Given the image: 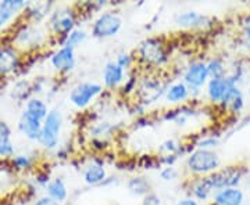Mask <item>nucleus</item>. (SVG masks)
Masks as SVG:
<instances>
[{
    "mask_svg": "<svg viewBox=\"0 0 250 205\" xmlns=\"http://www.w3.org/2000/svg\"><path fill=\"white\" fill-rule=\"evenodd\" d=\"M136 58L149 68H161L170 61V50L163 37H147L136 50Z\"/></svg>",
    "mask_w": 250,
    "mask_h": 205,
    "instance_id": "obj_1",
    "label": "nucleus"
},
{
    "mask_svg": "<svg viewBox=\"0 0 250 205\" xmlns=\"http://www.w3.org/2000/svg\"><path fill=\"white\" fill-rule=\"evenodd\" d=\"M221 165V160L218 154L213 150L196 149L189 154L187 160V168L190 173L197 176H207L218 170Z\"/></svg>",
    "mask_w": 250,
    "mask_h": 205,
    "instance_id": "obj_2",
    "label": "nucleus"
},
{
    "mask_svg": "<svg viewBox=\"0 0 250 205\" xmlns=\"http://www.w3.org/2000/svg\"><path fill=\"white\" fill-rule=\"evenodd\" d=\"M62 122H64V118H62L60 110L49 111V114L43 121V125H42L41 137L38 140L43 149H47V150L57 149L60 133H62Z\"/></svg>",
    "mask_w": 250,
    "mask_h": 205,
    "instance_id": "obj_3",
    "label": "nucleus"
},
{
    "mask_svg": "<svg viewBox=\"0 0 250 205\" xmlns=\"http://www.w3.org/2000/svg\"><path fill=\"white\" fill-rule=\"evenodd\" d=\"M77 17H78V14L72 7H59L50 13L49 25L56 35L62 36V39H64L75 29Z\"/></svg>",
    "mask_w": 250,
    "mask_h": 205,
    "instance_id": "obj_4",
    "label": "nucleus"
},
{
    "mask_svg": "<svg viewBox=\"0 0 250 205\" xmlns=\"http://www.w3.org/2000/svg\"><path fill=\"white\" fill-rule=\"evenodd\" d=\"M121 28L123 18L114 11H106L95 19L92 25V36L96 39H108L116 36Z\"/></svg>",
    "mask_w": 250,
    "mask_h": 205,
    "instance_id": "obj_5",
    "label": "nucleus"
},
{
    "mask_svg": "<svg viewBox=\"0 0 250 205\" xmlns=\"http://www.w3.org/2000/svg\"><path fill=\"white\" fill-rule=\"evenodd\" d=\"M246 169L239 165H231L223 169L213 172L211 175H207V178L211 183L213 190H223L228 187H236L242 182V178L245 176Z\"/></svg>",
    "mask_w": 250,
    "mask_h": 205,
    "instance_id": "obj_6",
    "label": "nucleus"
},
{
    "mask_svg": "<svg viewBox=\"0 0 250 205\" xmlns=\"http://www.w3.org/2000/svg\"><path fill=\"white\" fill-rule=\"evenodd\" d=\"M103 86L96 82H81L75 85L70 92V101L74 107L83 110L89 106L90 103L102 94Z\"/></svg>",
    "mask_w": 250,
    "mask_h": 205,
    "instance_id": "obj_7",
    "label": "nucleus"
},
{
    "mask_svg": "<svg viewBox=\"0 0 250 205\" xmlns=\"http://www.w3.org/2000/svg\"><path fill=\"white\" fill-rule=\"evenodd\" d=\"M167 89L168 86L161 85L160 79L153 78V76H145L141 82H138L136 92L139 94V101L146 106V104H152L154 101H157L163 94H166Z\"/></svg>",
    "mask_w": 250,
    "mask_h": 205,
    "instance_id": "obj_8",
    "label": "nucleus"
},
{
    "mask_svg": "<svg viewBox=\"0 0 250 205\" xmlns=\"http://www.w3.org/2000/svg\"><path fill=\"white\" fill-rule=\"evenodd\" d=\"M208 70H207V63L203 61H195L189 64L188 68L184 72V83L188 86V89L192 92H199L208 82Z\"/></svg>",
    "mask_w": 250,
    "mask_h": 205,
    "instance_id": "obj_9",
    "label": "nucleus"
},
{
    "mask_svg": "<svg viewBox=\"0 0 250 205\" xmlns=\"http://www.w3.org/2000/svg\"><path fill=\"white\" fill-rule=\"evenodd\" d=\"M50 63L53 68L60 74H70L74 71L77 58H75V50L67 46H62L57 52H54L50 57Z\"/></svg>",
    "mask_w": 250,
    "mask_h": 205,
    "instance_id": "obj_10",
    "label": "nucleus"
},
{
    "mask_svg": "<svg viewBox=\"0 0 250 205\" xmlns=\"http://www.w3.org/2000/svg\"><path fill=\"white\" fill-rule=\"evenodd\" d=\"M175 24L187 29H206L213 27L214 21L197 11H184L175 17Z\"/></svg>",
    "mask_w": 250,
    "mask_h": 205,
    "instance_id": "obj_11",
    "label": "nucleus"
},
{
    "mask_svg": "<svg viewBox=\"0 0 250 205\" xmlns=\"http://www.w3.org/2000/svg\"><path fill=\"white\" fill-rule=\"evenodd\" d=\"M21 65V57L13 46H0V75L14 74Z\"/></svg>",
    "mask_w": 250,
    "mask_h": 205,
    "instance_id": "obj_12",
    "label": "nucleus"
},
{
    "mask_svg": "<svg viewBox=\"0 0 250 205\" xmlns=\"http://www.w3.org/2000/svg\"><path fill=\"white\" fill-rule=\"evenodd\" d=\"M42 125H43L42 121L36 119L24 111L18 121V130L29 140L38 142L41 137V132H42Z\"/></svg>",
    "mask_w": 250,
    "mask_h": 205,
    "instance_id": "obj_13",
    "label": "nucleus"
},
{
    "mask_svg": "<svg viewBox=\"0 0 250 205\" xmlns=\"http://www.w3.org/2000/svg\"><path fill=\"white\" fill-rule=\"evenodd\" d=\"M231 86H236L229 80L228 76L224 78H217V79H210L207 82V96L211 103H221V100L225 96V93Z\"/></svg>",
    "mask_w": 250,
    "mask_h": 205,
    "instance_id": "obj_14",
    "label": "nucleus"
},
{
    "mask_svg": "<svg viewBox=\"0 0 250 205\" xmlns=\"http://www.w3.org/2000/svg\"><path fill=\"white\" fill-rule=\"evenodd\" d=\"M125 80V70H123L116 61H110L103 68V83L110 90L117 89Z\"/></svg>",
    "mask_w": 250,
    "mask_h": 205,
    "instance_id": "obj_15",
    "label": "nucleus"
},
{
    "mask_svg": "<svg viewBox=\"0 0 250 205\" xmlns=\"http://www.w3.org/2000/svg\"><path fill=\"white\" fill-rule=\"evenodd\" d=\"M82 176H83V182L88 186H102L103 182L107 179V170L104 168L103 162L95 161L85 168Z\"/></svg>",
    "mask_w": 250,
    "mask_h": 205,
    "instance_id": "obj_16",
    "label": "nucleus"
},
{
    "mask_svg": "<svg viewBox=\"0 0 250 205\" xmlns=\"http://www.w3.org/2000/svg\"><path fill=\"white\" fill-rule=\"evenodd\" d=\"M213 200L215 205H242L245 201V194L241 188L228 187L215 191Z\"/></svg>",
    "mask_w": 250,
    "mask_h": 205,
    "instance_id": "obj_17",
    "label": "nucleus"
},
{
    "mask_svg": "<svg viewBox=\"0 0 250 205\" xmlns=\"http://www.w3.org/2000/svg\"><path fill=\"white\" fill-rule=\"evenodd\" d=\"M220 106L225 108V110H229L233 114L241 112L243 107H245V98H243V94H242L238 86H231L228 89V92L225 93Z\"/></svg>",
    "mask_w": 250,
    "mask_h": 205,
    "instance_id": "obj_18",
    "label": "nucleus"
},
{
    "mask_svg": "<svg viewBox=\"0 0 250 205\" xmlns=\"http://www.w3.org/2000/svg\"><path fill=\"white\" fill-rule=\"evenodd\" d=\"M214 190L211 187V183L207 176H200V178L193 179L190 182L189 186V193L192 198H195L196 201H206L208 197L211 196Z\"/></svg>",
    "mask_w": 250,
    "mask_h": 205,
    "instance_id": "obj_19",
    "label": "nucleus"
},
{
    "mask_svg": "<svg viewBox=\"0 0 250 205\" xmlns=\"http://www.w3.org/2000/svg\"><path fill=\"white\" fill-rule=\"evenodd\" d=\"M17 40L20 45L27 46H39L45 40V34L39 31L38 27H24L22 31H20L17 34Z\"/></svg>",
    "mask_w": 250,
    "mask_h": 205,
    "instance_id": "obj_20",
    "label": "nucleus"
},
{
    "mask_svg": "<svg viewBox=\"0 0 250 205\" xmlns=\"http://www.w3.org/2000/svg\"><path fill=\"white\" fill-rule=\"evenodd\" d=\"M46 193H47V197L57 201L59 204H62L68 198V190H67V186H65V183L62 178L52 179L46 185Z\"/></svg>",
    "mask_w": 250,
    "mask_h": 205,
    "instance_id": "obj_21",
    "label": "nucleus"
},
{
    "mask_svg": "<svg viewBox=\"0 0 250 205\" xmlns=\"http://www.w3.org/2000/svg\"><path fill=\"white\" fill-rule=\"evenodd\" d=\"M0 157H3V158L14 157V146L11 142V129L1 119H0Z\"/></svg>",
    "mask_w": 250,
    "mask_h": 205,
    "instance_id": "obj_22",
    "label": "nucleus"
},
{
    "mask_svg": "<svg viewBox=\"0 0 250 205\" xmlns=\"http://www.w3.org/2000/svg\"><path fill=\"white\" fill-rule=\"evenodd\" d=\"M190 96V90L188 89V86L184 82H177L168 86V89L166 92V98L172 103V104H179L187 101Z\"/></svg>",
    "mask_w": 250,
    "mask_h": 205,
    "instance_id": "obj_23",
    "label": "nucleus"
},
{
    "mask_svg": "<svg viewBox=\"0 0 250 205\" xmlns=\"http://www.w3.org/2000/svg\"><path fill=\"white\" fill-rule=\"evenodd\" d=\"M27 114H29L31 116H34L39 121H45V118L49 114V108H47V104H46L43 100L41 98L32 97L29 98L27 101V106H25V110H24Z\"/></svg>",
    "mask_w": 250,
    "mask_h": 205,
    "instance_id": "obj_24",
    "label": "nucleus"
},
{
    "mask_svg": "<svg viewBox=\"0 0 250 205\" xmlns=\"http://www.w3.org/2000/svg\"><path fill=\"white\" fill-rule=\"evenodd\" d=\"M52 7H53V1L31 3L27 6L28 17L35 19V21H41L52 13Z\"/></svg>",
    "mask_w": 250,
    "mask_h": 205,
    "instance_id": "obj_25",
    "label": "nucleus"
},
{
    "mask_svg": "<svg viewBox=\"0 0 250 205\" xmlns=\"http://www.w3.org/2000/svg\"><path fill=\"white\" fill-rule=\"evenodd\" d=\"M128 190L136 197H145L150 193V183L142 176H135L128 180Z\"/></svg>",
    "mask_w": 250,
    "mask_h": 205,
    "instance_id": "obj_26",
    "label": "nucleus"
},
{
    "mask_svg": "<svg viewBox=\"0 0 250 205\" xmlns=\"http://www.w3.org/2000/svg\"><path fill=\"white\" fill-rule=\"evenodd\" d=\"M86 37H88L86 31L75 28L71 34H68V35L62 39V46L71 47V49H74V50H75V47H78L81 43H83V42L86 40Z\"/></svg>",
    "mask_w": 250,
    "mask_h": 205,
    "instance_id": "obj_27",
    "label": "nucleus"
},
{
    "mask_svg": "<svg viewBox=\"0 0 250 205\" xmlns=\"http://www.w3.org/2000/svg\"><path fill=\"white\" fill-rule=\"evenodd\" d=\"M207 70L211 79L224 78L225 76V64L221 58H213L207 63Z\"/></svg>",
    "mask_w": 250,
    "mask_h": 205,
    "instance_id": "obj_28",
    "label": "nucleus"
},
{
    "mask_svg": "<svg viewBox=\"0 0 250 205\" xmlns=\"http://www.w3.org/2000/svg\"><path fill=\"white\" fill-rule=\"evenodd\" d=\"M27 6L28 4L24 0H4L0 3V10L9 13L14 17L16 14H18V11L27 9Z\"/></svg>",
    "mask_w": 250,
    "mask_h": 205,
    "instance_id": "obj_29",
    "label": "nucleus"
},
{
    "mask_svg": "<svg viewBox=\"0 0 250 205\" xmlns=\"http://www.w3.org/2000/svg\"><path fill=\"white\" fill-rule=\"evenodd\" d=\"M160 151L164 152V155H170V154H177V155H179V154L185 152V149H184V146H181L175 140H166V142L161 144Z\"/></svg>",
    "mask_w": 250,
    "mask_h": 205,
    "instance_id": "obj_30",
    "label": "nucleus"
},
{
    "mask_svg": "<svg viewBox=\"0 0 250 205\" xmlns=\"http://www.w3.org/2000/svg\"><path fill=\"white\" fill-rule=\"evenodd\" d=\"M11 162H13V167L18 170L28 169L34 165V160L29 155H14L11 158Z\"/></svg>",
    "mask_w": 250,
    "mask_h": 205,
    "instance_id": "obj_31",
    "label": "nucleus"
},
{
    "mask_svg": "<svg viewBox=\"0 0 250 205\" xmlns=\"http://www.w3.org/2000/svg\"><path fill=\"white\" fill-rule=\"evenodd\" d=\"M218 144H220V140L217 136H205L197 140L196 147L203 149V150H213L215 147H218Z\"/></svg>",
    "mask_w": 250,
    "mask_h": 205,
    "instance_id": "obj_32",
    "label": "nucleus"
},
{
    "mask_svg": "<svg viewBox=\"0 0 250 205\" xmlns=\"http://www.w3.org/2000/svg\"><path fill=\"white\" fill-rule=\"evenodd\" d=\"M135 61V57H132V54H129V53H121V54H118L117 56V58H116V63L123 68V70H128L132 64H134Z\"/></svg>",
    "mask_w": 250,
    "mask_h": 205,
    "instance_id": "obj_33",
    "label": "nucleus"
},
{
    "mask_svg": "<svg viewBox=\"0 0 250 205\" xmlns=\"http://www.w3.org/2000/svg\"><path fill=\"white\" fill-rule=\"evenodd\" d=\"M136 88H138V78L136 76H129L128 79H125L124 86H123V93L124 94H131L136 92Z\"/></svg>",
    "mask_w": 250,
    "mask_h": 205,
    "instance_id": "obj_34",
    "label": "nucleus"
},
{
    "mask_svg": "<svg viewBox=\"0 0 250 205\" xmlns=\"http://www.w3.org/2000/svg\"><path fill=\"white\" fill-rule=\"evenodd\" d=\"M177 176H178V170L175 169L174 167H166L160 172V178L163 180H166V182L174 180V179H177Z\"/></svg>",
    "mask_w": 250,
    "mask_h": 205,
    "instance_id": "obj_35",
    "label": "nucleus"
},
{
    "mask_svg": "<svg viewBox=\"0 0 250 205\" xmlns=\"http://www.w3.org/2000/svg\"><path fill=\"white\" fill-rule=\"evenodd\" d=\"M142 205H161L160 197L150 191V193H149L147 196L143 197Z\"/></svg>",
    "mask_w": 250,
    "mask_h": 205,
    "instance_id": "obj_36",
    "label": "nucleus"
},
{
    "mask_svg": "<svg viewBox=\"0 0 250 205\" xmlns=\"http://www.w3.org/2000/svg\"><path fill=\"white\" fill-rule=\"evenodd\" d=\"M34 205H60V204H59L57 201L52 200L50 197L43 196V197H41V198H38L35 203H34Z\"/></svg>",
    "mask_w": 250,
    "mask_h": 205,
    "instance_id": "obj_37",
    "label": "nucleus"
},
{
    "mask_svg": "<svg viewBox=\"0 0 250 205\" xmlns=\"http://www.w3.org/2000/svg\"><path fill=\"white\" fill-rule=\"evenodd\" d=\"M11 18H13V16H11V14L6 13V11H3V10H0V28L4 27V25L9 22Z\"/></svg>",
    "mask_w": 250,
    "mask_h": 205,
    "instance_id": "obj_38",
    "label": "nucleus"
},
{
    "mask_svg": "<svg viewBox=\"0 0 250 205\" xmlns=\"http://www.w3.org/2000/svg\"><path fill=\"white\" fill-rule=\"evenodd\" d=\"M175 205H200L199 201H196L195 198H192V197H189V198H184V200H181L178 201Z\"/></svg>",
    "mask_w": 250,
    "mask_h": 205,
    "instance_id": "obj_39",
    "label": "nucleus"
},
{
    "mask_svg": "<svg viewBox=\"0 0 250 205\" xmlns=\"http://www.w3.org/2000/svg\"><path fill=\"white\" fill-rule=\"evenodd\" d=\"M243 35L250 42V16L246 18V21L243 24Z\"/></svg>",
    "mask_w": 250,
    "mask_h": 205,
    "instance_id": "obj_40",
    "label": "nucleus"
},
{
    "mask_svg": "<svg viewBox=\"0 0 250 205\" xmlns=\"http://www.w3.org/2000/svg\"><path fill=\"white\" fill-rule=\"evenodd\" d=\"M249 193H250V187H249Z\"/></svg>",
    "mask_w": 250,
    "mask_h": 205,
    "instance_id": "obj_41",
    "label": "nucleus"
}]
</instances>
